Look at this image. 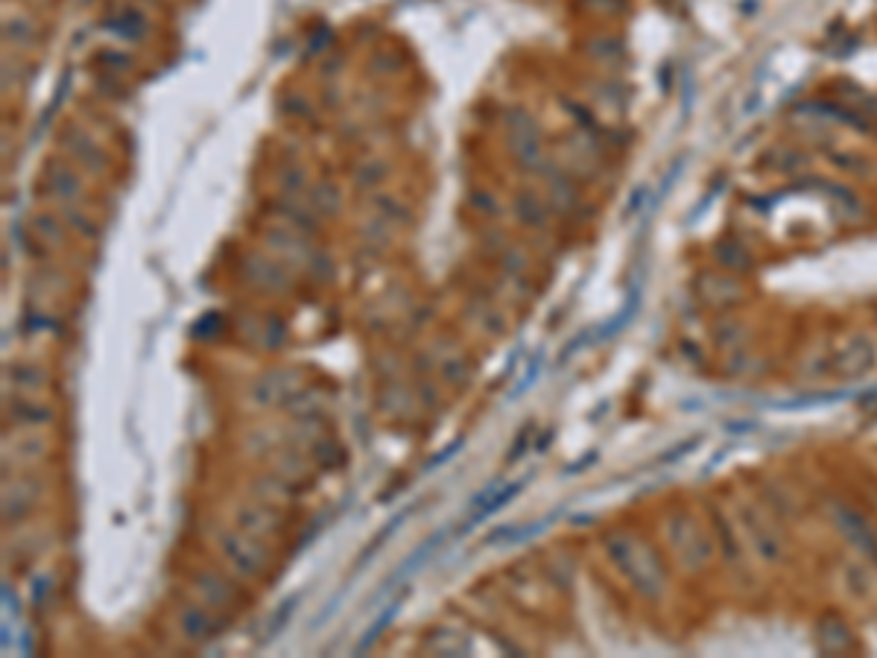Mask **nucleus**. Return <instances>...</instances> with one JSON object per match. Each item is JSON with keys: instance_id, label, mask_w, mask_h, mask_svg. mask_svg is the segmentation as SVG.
<instances>
[{"instance_id": "1", "label": "nucleus", "mask_w": 877, "mask_h": 658, "mask_svg": "<svg viewBox=\"0 0 877 658\" xmlns=\"http://www.w3.org/2000/svg\"><path fill=\"white\" fill-rule=\"evenodd\" d=\"M603 550L609 556L611 568L626 580V585L649 603L661 600L667 591V571L658 559V553L647 542L629 536V533H609L603 539Z\"/></svg>"}, {"instance_id": "2", "label": "nucleus", "mask_w": 877, "mask_h": 658, "mask_svg": "<svg viewBox=\"0 0 877 658\" xmlns=\"http://www.w3.org/2000/svg\"><path fill=\"white\" fill-rule=\"evenodd\" d=\"M211 542L220 553V559L226 562V568L240 582H261L275 565V553L269 550V544L258 536L237 530L234 524L217 527L211 533Z\"/></svg>"}, {"instance_id": "3", "label": "nucleus", "mask_w": 877, "mask_h": 658, "mask_svg": "<svg viewBox=\"0 0 877 658\" xmlns=\"http://www.w3.org/2000/svg\"><path fill=\"white\" fill-rule=\"evenodd\" d=\"M191 597H196L199 603L211 606L214 612L226 615L231 620V615H237L243 606H246V591L240 580L234 574H223V571H214V568H202L191 577Z\"/></svg>"}, {"instance_id": "4", "label": "nucleus", "mask_w": 877, "mask_h": 658, "mask_svg": "<svg viewBox=\"0 0 877 658\" xmlns=\"http://www.w3.org/2000/svg\"><path fill=\"white\" fill-rule=\"evenodd\" d=\"M39 194L53 208H59V205H82L85 196H88V191H85V173L79 170L71 158L53 155V158L44 161V170H41L39 176Z\"/></svg>"}, {"instance_id": "5", "label": "nucleus", "mask_w": 877, "mask_h": 658, "mask_svg": "<svg viewBox=\"0 0 877 658\" xmlns=\"http://www.w3.org/2000/svg\"><path fill=\"white\" fill-rule=\"evenodd\" d=\"M173 626H176V635L188 647H208V644H214L229 629V618L220 615V612H214L211 606L199 603L196 597H191V600H185V603L176 606Z\"/></svg>"}, {"instance_id": "6", "label": "nucleus", "mask_w": 877, "mask_h": 658, "mask_svg": "<svg viewBox=\"0 0 877 658\" xmlns=\"http://www.w3.org/2000/svg\"><path fill=\"white\" fill-rule=\"evenodd\" d=\"M59 147H62V155L71 158L77 164L79 170L91 179H103L112 167V158L106 153L103 141H97L85 126L79 123H65L59 129Z\"/></svg>"}, {"instance_id": "7", "label": "nucleus", "mask_w": 877, "mask_h": 658, "mask_svg": "<svg viewBox=\"0 0 877 658\" xmlns=\"http://www.w3.org/2000/svg\"><path fill=\"white\" fill-rule=\"evenodd\" d=\"M243 284L264 296H284L293 287V270L272 252H246L240 258Z\"/></svg>"}, {"instance_id": "8", "label": "nucleus", "mask_w": 877, "mask_h": 658, "mask_svg": "<svg viewBox=\"0 0 877 658\" xmlns=\"http://www.w3.org/2000/svg\"><path fill=\"white\" fill-rule=\"evenodd\" d=\"M231 524L249 536H258V539H281L287 533V515H284V506H272L267 501H258V498H246L240 504L231 506Z\"/></svg>"}, {"instance_id": "9", "label": "nucleus", "mask_w": 877, "mask_h": 658, "mask_svg": "<svg viewBox=\"0 0 877 658\" xmlns=\"http://www.w3.org/2000/svg\"><path fill=\"white\" fill-rule=\"evenodd\" d=\"M103 30L126 47H144L153 39V18L135 0H123L103 15Z\"/></svg>"}, {"instance_id": "10", "label": "nucleus", "mask_w": 877, "mask_h": 658, "mask_svg": "<svg viewBox=\"0 0 877 658\" xmlns=\"http://www.w3.org/2000/svg\"><path fill=\"white\" fill-rule=\"evenodd\" d=\"M299 387H305V384L290 369L261 372L246 387V404L255 407V410H275V407H284V401L290 398V392H296Z\"/></svg>"}, {"instance_id": "11", "label": "nucleus", "mask_w": 877, "mask_h": 658, "mask_svg": "<svg viewBox=\"0 0 877 658\" xmlns=\"http://www.w3.org/2000/svg\"><path fill=\"white\" fill-rule=\"evenodd\" d=\"M667 542L673 544L676 556L682 559V565L690 571H702L711 559V542L699 533V527L687 518V515H673V521L667 524Z\"/></svg>"}, {"instance_id": "12", "label": "nucleus", "mask_w": 877, "mask_h": 658, "mask_svg": "<svg viewBox=\"0 0 877 658\" xmlns=\"http://www.w3.org/2000/svg\"><path fill=\"white\" fill-rule=\"evenodd\" d=\"M0 33H3L6 50H12L18 56H30L44 44V33H41V24L36 21V15L21 9V6H6L3 9Z\"/></svg>"}, {"instance_id": "13", "label": "nucleus", "mask_w": 877, "mask_h": 658, "mask_svg": "<svg viewBox=\"0 0 877 658\" xmlns=\"http://www.w3.org/2000/svg\"><path fill=\"white\" fill-rule=\"evenodd\" d=\"M41 498V483L36 474H18V477H6L3 483V524L6 527H18L21 521H27L33 515V509Z\"/></svg>"}, {"instance_id": "14", "label": "nucleus", "mask_w": 877, "mask_h": 658, "mask_svg": "<svg viewBox=\"0 0 877 658\" xmlns=\"http://www.w3.org/2000/svg\"><path fill=\"white\" fill-rule=\"evenodd\" d=\"M3 413H6V422L9 425L24 427V430H41V427H50L56 422L53 404H47L41 395H30V392L6 395Z\"/></svg>"}, {"instance_id": "15", "label": "nucleus", "mask_w": 877, "mask_h": 658, "mask_svg": "<svg viewBox=\"0 0 877 658\" xmlns=\"http://www.w3.org/2000/svg\"><path fill=\"white\" fill-rule=\"evenodd\" d=\"M828 509H831V518L837 521L839 533L845 536V542L854 544L860 553H866V556H872L877 559V533L875 527L854 509L851 504H845V501H828Z\"/></svg>"}, {"instance_id": "16", "label": "nucleus", "mask_w": 877, "mask_h": 658, "mask_svg": "<svg viewBox=\"0 0 877 658\" xmlns=\"http://www.w3.org/2000/svg\"><path fill=\"white\" fill-rule=\"evenodd\" d=\"M243 340L261 351H278L287 343V322L278 313H249L243 319Z\"/></svg>"}, {"instance_id": "17", "label": "nucleus", "mask_w": 877, "mask_h": 658, "mask_svg": "<svg viewBox=\"0 0 877 658\" xmlns=\"http://www.w3.org/2000/svg\"><path fill=\"white\" fill-rule=\"evenodd\" d=\"M267 460L275 474H281V477H287L293 483H305L307 477L313 474V468H316V463L307 454V448H296L293 442H278L267 454Z\"/></svg>"}, {"instance_id": "18", "label": "nucleus", "mask_w": 877, "mask_h": 658, "mask_svg": "<svg viewBox=\"0 0 877 658\" xmlns=\"http://www.w3.org/2000/svg\"><path fill=\"white\" fill-rule=\"evenodd\" d=\"M509 211L515 214V220H518L524 229H533V232L544 229V226L550 223V214H553L550 202L538 194V191H533V188H518V191L512 194Z\"/></svg>"}, {"instance_id": "19", "label": "nucleus", "mask_w": 877, "mask_h": 658, "mask_svg": "<svg viewBox=\"0 0 877 658\" xmlns=\"http://www.w3.org/2000/svg\"><path fill=\"white\" fill-rule=\"evenodd\" d=\"M369 214L372 217H378L381 223H386L392 232L395 229H404V226H410L413 223V205L404 199L401 194H395V191H375V194H369Z\"/></svg>"}, {"instance_id": "20", "label": "nucleus", "mask_w": 877, "mask_h": 658, "mask_svg": "<svg viewBox=\"0 0 877 658\" xmlns=\"http://www.w3.org/2000/svg\"><path fill=\"white\" fill-rule=\"evenodd\" d=\"M875 360V343L860 334L845 349H839L837 360H834V369H837L839 375H845V378H863L875 366Z\"/></svg>"}, {"instance_id": "21", "label": "nucleus", "mask_w": 877, "mask_h": 658, "mask_svg": "<svg viewBox=\"0 0 877 658\" xmlns=\"http://www.w3.org/2000/svg\"><path fill=\"white\" fill-rule=\"evenodd\" d=\"M249 489H252V492H249L252 498L267 501V504L272 506H290L296 501V495H299V483H293V480L275 474L272 468H269L267 474H258V477L249 483Z\"/></svg>"}, {"instance_id": "22", "label": "nucleus", "mask_w": 877, "mask_h": 658, "mask_svg": "<svg viewBox=\"0 0 877 658\" xmlns=\"http://www.w3.org/2000/svg\"><path fill=\"white\" fill-rule=\"evenodd\" d=\"M6 384L15 392L44 395L50 389V372L39 363H30V360H12V363H6Z\"/></svg>"}, {"instance_id": "23", "label": "nucleus", "mask_w": 877, "mask_h": 658, "mask_svg": "<svg viewBox=\"0 0 877 658\" xmlns=\"http://www.w3.org/2000/svg\"><path fill=\"white\" fill-rule=\"evenodd\" d=\"M445 536H448V533H445V530H439V533H433L430 539H424V542H421L419 547H416V550H413V553H410V556H407V559H404V562H401V565L392 571V577H389V580H383V588L378 591V597L389 594V591H392L398 582H404L407 577H413L421 565H424V562H427V559H430V556H433V553H436V550L445 544ZM378 597H375V600H378Z\"/></svg>"}, {"instance_id": "24", "label": "nucleus", "mask_w": 877, "mask_h": 658, "mask_svg": "<svg viewBox=\"0 0 877 658\" xmlns=\"http://www.w3.org/2000/svg\"><path fill=\"white\" fill-rule=\"evenodd\" d=\"M30 229H33L36 240L53 246V249H62L68 243V234H71V229L65 226V220H62V214L56 208L53 211H36L30 217Z\"/></svg>"}, {"instance_id": "25", "label": "nucleus", "mask_w": 877, "mask_h": 658, "mask_svg": "<svg viewBox=\"0 0 877 658\" xmlns=\"http://www.w3.org/2000/svg\"><path fill=\"white\" fill-rule=\"evenodd\" d=\"M424 647L433 656H468L471 653V638L462 629H430V635L424 638Z\"/></svg>"}, {"instance_id": "26", "label": "nucleus", "mask_w": 877, "mask_h": 658, "mask_svg": "<svg viewBox=\"0 0 877 658\" xmlns=\"http://www.w3.org/2000/svg\"><path fill=\"white\" fill-rule=\"evenodd\" d=\"M302 199H305L307 208H310L319 220L334 217V214L340 211V205H343V194H340V188H337L334 182H313Z\"/></svg>"}, {"instance_id": "27", "label": "nucleus", "mask_w": 877, "mask_h": 658, "mask_svg": "<svg viewBox=\"0 0 877 658\" xmlns=\"http://www.w3.org/2000/svg\"><path fill=\"white\" fill-rule=\"evenodd\" d=\"M524 486H527V480H515V483H509V486H503V483H500V486H497V492H495V495H492V498H489V501H483V504L474 506L471 518H468V521L462 524V533H465V530H471V527H477L480 521L492 518L497 509H503V506H506V504H512V501L518 498V492H521Z\"/></svg>"}, {"instance_id": "28", "label": "nucleus", "mask_w": 877, "mask_h": 658, "mask_svg": "<svg viewBox=\"0 0 877 658\" xmlns=\"http://www.w3.org/2000/svg\"><path fill=\"white\" fill-rule=\"evenodd\" d=\"M468 316L474 319L477 331H483L486 337H503L506 334V316L489 299H471L468 302Z\"/></svg>"}, {"instance_id": "29", "label": "nucleus", "mask_w": 877, "mask_h": 658, "mask_svg": "<svg viewBox=\"0 0 877 658\" xmlns=\"http://www.w3.org/2000/svg\"><path fill=\"white\" fill-rule=\"evenodd\" d=\"M389 176V161L386 158H366L354 167L351 173V185L360 191V194H375L381 191L383 182Z\"/></svg>"}, {"instance_id": "30", "label": "nucleus", "mask_w": 877, "mask_h": 658, "mask_svg": "<svg viewBox=\"0 0 877 658\" xmlns=\"http://www.w3.org/2000/svg\"><path fill=\"white\" fill-rule=\"evenodd\" d=\"M310 173H307L305 164L299 161H284L275 173V188L281 191V196H290V199H302L310 188Z\"/></svg>"}, {"instance_id": "31", "label": "nucleus", "mask_w": 877, "mask_h": 658, "mask_svg": "<svg viewBox=\"0 0 877 658\" xmlns=\"http://www.w3.org/2000/svg\"><path fill=\"white\" fill-rule=\"evenodd\" d=\"M56 211L62 214V220L71 229V234H77L88 243H97L103 237V226H100L97 217H91V211H82L79 205H59Z\"/></svg>"}, {"instance_id": "32", "label": "nucleus", "mask_w": 877, "mask_h": 658, "mask_svg": "<svg viewBox=\"0 0 877 658\" xmlns=\"http://www.w3.org/2000/svg\"><path fill=\"white\" fill-rule=\"evenodd\" d=\"M439 378L442 384L454 389H465L471 384V360L462 354V351L451 349V354H445L439 360Z\"/></svg>"}, {"instance_id": "33", "label": "nucleus", "mask_w": 877, "mask_h": 658, "mask_svg": "<svg viewBox=\"0 0 877 658\" xmlns=\"http://www.w3.org/2000/svg\"><path fill=\"white\" fill-rule=\"evenodd\" d=\"M50 454V445H47V439L36 433V430H30L27 436H21V439H15L12 442V460L21 465H36L41 463L44 457Z\"/></svg>"}, {"instance_id": "34", "label": "nucleus", "mask_w": 877, "mask_h": 658, "mask_svg": "<svg viewBox=\"0 0 877 658\" xmlns=\"http://www.w3.org/2000/svg\"><path fill=\"white\" fill-rule=\"evenodd\" d=\"M305 448L307 454H310V460L316 463V468H337L340 460H343V448H340V442L331 433H322V436L310 439Z\"/></svg>"}, {"instance_id": "35", "label": "nucleus", "mask_w": 877, "mask_h": 658, "mask_svg": "<svg viewBox=\"0 0 877 658\" xmlns=\"http://www.w3.org/2000/svg\"><path fill=\"white\" fill-rule=\"evenodd\" d=\"M401 600H404V597H398L395 603H389V606H386V612H383L381 618L375 620V623H372V626L366 629V635H363V638L357 641V647H354V656H363V653H369V650H372V647L378 644V638H381V635H383V629H386V626H389V623L395 620V615H398V609H401Z\"/></svg>"}, {"instance_id": "36", "label": "nucleus", "mask_w": 877, "mask_h": 658, "mask_svg": "<svg viewBox=\"0 0 877 658\" xmlns=\"http://www.w3.org/2000/svg\"><path fill=\"white\" fill-rule=\"evenodd\" d=\"M468 205H471L480 217H486V220H497V217L503 214V202H500L497 194H492L489 188H474V191L468 194Z\"/></svg>"}, {"instance_id": "37", "label": "nucleus", "mask_w": 877, "mask_h": 658, "mask_svg": "<svg viewBox=\"0 0 877 658\" xmlns=\"http://www.w3.org/2000/svg\"><path fill=\"white\" fill-rule=\"evenodd\" d=\"M413 509H416V506H407V509H401L398 515H392V521H389V524L383 527L381 533L375 536V542L369 544V550H366V553H360V559H357V568H363V565L369 562V556H372V553H375V550H378V547H381L383 542H389V536H392V533H395V530H398V527H401V524L407 521V515H413Z\"/></svg>"}, {"instance_id": "38", "label": "nucleus", "mask_w": 877, "mask_h": 658, "mask_svg": "<svg viewBox=\"0 0 877 658\" xmlns=\"http://www.w3.org/2000/svg\"><path fill=\"white\" fill-rule=\"evenodd\" d=\"M296 606H299V597H287V600L272 612V618L267 620V629H264V641H272V638L281 635V629L287 626V620H290V615L296 612Z\"/></svg>"}, {"instance_id": "39", "label": "nucleus", "mask_w": 877, "mask_h": 658, "mask_svg": "<svg viewBox=\"0 0 877 658\" xmlns=\"http://www.w3.org/2000/svg\"><path fill=\"white\" fill-rule=\"evenodd\" d=\"M579 3H582V9H588L591 15H600V18L617 15L623 9V0H579Z\"/></svg>"}, {"instance_id": "40", "label": "nucleus", "mask_w": 877, "mask_h": 658, "mask_svg": "<svg viewBox=\"0 0 877 658\" xmlns=\"http://www.w3.org/2000/svg\"><path fill=\"white\" fill-rule=\"evenodd\" d=\"M538 366H541V354H535L533 363H530V369L524 372V378H521V381H518V384L512 387V392H509V401H518V398H521V395H524L527 389L533 387V384H535V372H538Z\"/></svg>"}, {"instance_id": "41", "label": "nucleus", "mask_w": 877, "mask_h": 658, "mask_svg": "<svg viewBox=\"0 0 877 658\" xmlns=\"http://www.w3.org/2000/svg\"><path fill=\"white\" fill-rule=\"evenodd\" d=\"M50 574H39V577H33V606L41 609L44 606V597L50 594Z\"/></svg>"}, {"instance_id": "42", "label": "nucleus", "mask_w": 877, "mask_h": 658, "mask_svg": "<svg viewBox=\"0 0 877 658\" xmlns=\"http://www.w3.org/2000/svg\"><path fill=\"white\" fill-rule=\"evenodd\" d=\"M459 448H462V439H457V442H451V448H445V451H442L439 457H433V460L427 463V468H436V465L448 463V460H451L454 454H459Z\"/></svg>"}, {"instance_id": "43", "label": "nucleus", "mask_w": 877, "mask_h": 658, "mask_svg": "<svg viewBox=\"0 0 877 658\" xmlns=\"http://www.w3.org/2000/svg\"><path fill=\"white\" fill-rule=\"evenodd\" d=\"M421 392H424V398H421V401H424L427 407H436V404H439V392H436V389H430V384H421Z\"/></svg>"}]
</instances>
